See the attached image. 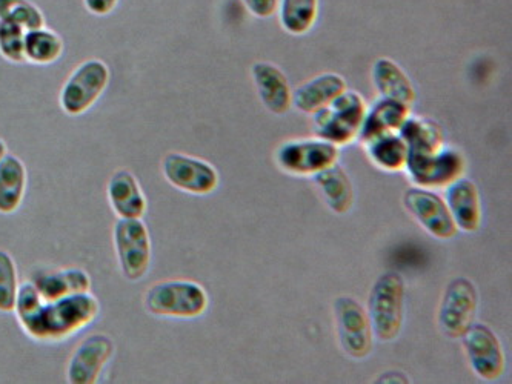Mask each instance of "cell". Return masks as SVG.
<instances>
[{
	"instance_id": "cell-1",
	"label": "cell",
	"mask_w": 512,
	"mask_h": 384,
	"mask_svg": "<svg viewBox=\"0 0 512 384\" xmlns=\"http://www.w3.org/2000/svg\"><path fill=\"white\" fill-rule=\"evenodd\" d=\"M13 314L27 337L54 345L88 328L99 317L100 303L91 292L47 302L27 280L20 283Z\"/></svg>"
},
{
	"instance_id": "cell-2",
	"label": "cell",
	"mask_w": 512,
	"mask_h": 384,
	"mask_svg": "<svg viewBox=\"0 0 512 384\" xmlns=\"http://www.w3.org/2000/svg\"><path fill=\"white\" fill-rule=\"evenodd\" d=\"M406 285L402 275L388 271L374 282L368 297V317L374 338L391 343L399 338L405 323Z\"/></svg>"
},
{
	"instance_id": "cell-3",
	"label": "cell",
	"mask_w": 512,
	"mask_h": 384,
	"mask_svg": "<svg viewBox=\"0 0 512 384\" xmlns=\"http://www.w3.org/2000/svg\"><path fill=\"white\" fill-rule=\"evenodd\" d=\"M143 306L154 317L194 320L210 306V297L200 283L191 280H163L154 283L143 297Z\"/></svg>"
},
{
	"instance_id": "cell-4",
	"label": "cell",
	"mask_w": 512,
	"mask_h": 384,
	"mask_svg": "<svg viewBox=\"0 0 512 384\" xmlns=\"http://www.w3.org/2000/svg\"><path fill=\"white\" fill-rule=\"evenodd\" d=\"M365 99L356 91H343L330 105L313 114L314 134L336 146L350 145L359 139L365 119Z\"/></svg>"
},
{
	"instance_id": "cell-5",
	"label": "cell",
	"mask_w": 512,
	"mask_h": 384,
	"mask_svg": "<svg viewBox=\"0 0 512 384\" xmlns=\"http://www.w3.org/2000/svg\"><path fill=\"white\" fill-rule=\"evenodd\" d=\"M409 182L425 189H445L466 173V157L460 149L443 145L439 149L408 153L405 165Z\"/></svg>"
},
{
	"instance_id": "cell-6",
	"label": "cell",
	"mask_w": 512,
	"mask_h": 384,
	"mask_svg": "<svg viewBox=\"0 0 512 384\" xmlns=\"http://www.w3.org/2000/svg\"><path fill=\"white\" fill-rule=\"evenodd\" d=\"M114 251L120 272L128 282L147 277L153 260L150 231L143 219H117L113 228Z\"/></svg>"
},
{
	"instance_id": "cell-7",
	"label": "cell",
	"mask_w": 512,
	"mask_h": 384,
	"mask_svg": "<svg viewBox=\"0 0 512 384\" xmlns=\"http://www.w3.org/2000/svg\"><path fill=\"white\" fill-rule=\"evenodd\" d=\"M110 80L107 63L99 59L85 60L64 83L59 97L60 108L67 116H84L104 96Z\"/></svg>"
},
{
	"instance_id": "cell-8",
	"label": "cell",
	"mask_w": 512,
	"mask_h": 384,
	"mask_svg": "<svg viewBox=\"0 0 512 384\" xmlns=\"http://www.w3.org/2000/svg\"><path fill=\"white\" fill-rule=\"evenodd\" d=\"M340 148L326 140L299 139L282 143L277 148V166L294 177H314L339 163Z\"/></svg>"
},
{
	"instance_id": "cell-9",
	"label": "cell",
	"mask_w": 512,
	"mask_h": 384,
	"mask_svg": "<svg viewBox=\"0 0 512 384\" xmlns=\"http://www.w3.org/2000/svg\"><path fill=\"white\" fill-rule=\"evenodd\" d=\"M337 338L342 351L353 360H365L373 352L374 334L366 309L350 295L334 302Z\"/></svg>"
},
{
	"instance_id": "cell-10",
	"label": "cell",
	"mask_w": 512,
	"mask_h": 384,
	"mask_svg": "<svg viewBox=\"0 0 512 384\" xmlns=\"http://www.w3.org/2000/svg\"><path fill=\"white\" fill-rule=\"evenodd\" d=\"M479 308V291L466 277L451 280L442 295L437 314L440 331L448 338H462V335L476 322Z\"/></svg>"
},
{
	"instance_id": "cell-11",
	"label": "cell",
	"mask_w": 512,
	"mask_h": 384,
	"mask_svg": "<svg viewBox=\"0 0 512 384\" xmlns=\"http://www.w3.org/2000/svg\"><path fill=\"white\" fill-rule=\"evenodd\" d=\"M162 173L171 186L193 196H210L219 188L217 169L188 154L168 153L162 160Z\"/></svg>"
},
{
	"instance_id": "cell-12",
	"label": "cell",
	"mask_w": 512,
	"mask_h": 384,
	"mask_svg": "<svg viewBox=\"0 0 512 384\" xmlns=\"http://www.w3.org/2000/svg\"><path fill=\"white\" fill-rule=\"evenodd\" d=\"M463 351L477 377L496 381L505 374L506 357L496 332L483 323L474 322L462 335Z\"/></svg>"
},
{
	"instance_id": "cell-13",
	"label": "cell",
	"mask_w": 512,
	"mask_h": 384,
	"mask_svg": "<svg viewBox=\"0 0 512 384\" xmlns=\"http://www.w3.org/2000/svg\"><path fill=\"white\" fill-rule=\"evenodd\" d=\"M403 206L414 220L437 240H453L459 232L453 217L449 214L445 200L433 189H406L403 194Z\"/></svg>"
},
{
	"instance_id": "cell-14",
	"label": "cell",
	"mask_w": 512,
	"mask_h": 384,
	"mask_svg": "<svg viewBox=\"0 0 512 384\" xmlns=\"http://www.w3.org/2000/svg\"><path fill=\"white\" fill-rule=\"evenodd\" d=\"M116 345L107 334H91L80 341L68 360L67 378L71 384H94L113 360Z\"/></svg>"
},
{
	"instance_id": "cell-15",
	"label": "cell",
	"mask_w": 512,
	"mask_h": 384,
	"mask_svg": "<svg viewBox=\"0 0 512 384\" xmlns=\"http://www.w3.org/2000/svg\"><path fill=\"white\" fill-rule=\"evenodd\" d=\"M107 196L117 219H143L147 214V196L130 169L114 171L108 180Z\"/></svg>"
},
{
	"instance_id": "cell-16",
	"label": "cell",
	"mask_w": 512,
	"mask_h": 384,
	"mask_svg": "<svg viewBox=\"0 0 512 384\" xmlns=\"http://www.w3.org/2000/svg\"><path fill=\"white\" fill-rule=\"evenodd\" d=\"M445 203L459 231L476 232L482 226L483 208L479 188L466 177L446 186Z\"/></svg>"
},
{
	"instance_id": "cell-17",
	"label": "cell",
	"mask_w": 512,
	"mask_h": 384,
	"mask_svg": "<svg viewBox=\"0 0 512 384\" xmlns=\"http://www.w3.org/2000/svg\"><path fill=\"white\" fill-rule=\"evenodd\" d=\"M30 282L47 302L91 291L90 274L82 268L39 269Z\"/></svg>"
},
{
	"instance_id": "cell-18",
	"label": "cell",
	"mask_w": 512,
	"mask_h": 384,
	"mask_svg": "<svg viewBox=\"0 0 512 384\" xmlns=\"http://www.w3.org/2000/svg\"><path fill=\"white\" fill-rule=\"evenodd\" d=\"M251 74L266 110L276 116H283L291 110L293 90L279 67L270 62H257L251 68Z\"/></svg>"
},
{
	"instance_id": "cell-19",
	"label": "cell",
	"mask_w": 512,
	"mask_h": 384,
	"mask_svg": "<svg viewBox=\"0 0 512 384\" xmlns=\"http://www.w3.org/2000/svg\"><path fill=\"white\" fill-rule=\"evenodd\" d=\"M409 116H411V106L399 100L379 97L373 105L368 106L357 140H360L363 145L376 137L399 133Z\"/></svg>"
},
{
	"instance_id": "cell-20",
	"label": "cell",
	"mask_w": 512,
	"mask_h": 384,
	"mask_svg": "<svg viewBox=\"0 0 512 384\" xmlns=\"http://www.w3.org/2000/svg\"><path fill=\"white\" fill-rule=\"evenodd\" d=\"M346 90L348 85L340 74H320L293 91V105L300 113L313 116Z\"/></svg>"
},
{
	"instance_id": "cell-21",
	"label": "cell",
	"mask_w": 512,
	"mask_h": 384,
	"mask_svg": "<svg viewBox=\"0 0 512 384\" xmlns=\"http://www.w3.org/2000/svg\"><path fill=\"white\" fill-rule=\"evenodd\" d=\"M28 171L22 160L7 154L0 160V214L11 216L27 196Z\"/></svg>"
},
{
	"instance_id": "cell-22",
	"label": "cell",
	"mask_w": 512,
	"mask_h": 384,
	"mask_svg": "<svg viewBox=\"0 0 512 384\" xmlns=\"http://www.w3.org/2000/svg\"><path fill=\"white\" fill-rule=\"evenodd\" d=\"M311 179L319 188L323 202L334 214L343 216L351 211L354 205V186L350 174L346 173L339 163L326 168Z\"/></svg>"
},
{
	"instance_id": "cell-23",
	"label": "cell",
	"mask_w": 512,
	"mask_h": 384,
	"mask_svg": "<svg viewBox=\"0 0 512 384\" xmlns=\"http://www.w3.org/2000/svg\"><path fill=\"white\" fill-rule=\"evenodd\" d=\"M373 83L380 97L399 100L406 105L416 102V90L408 74L388 57H380L373 65Z\"/></svg>"
},
{
	"instance_id": "cell-24",
	"label": "cell",
	"mask_w": 512,
	"mask_h": 384,
	"mask_svg": "<svg viewBox=\"0 0 512 384\" xmlns=\"http://www.w3.org/2000/svg\"><path fill=\"white\" fill-rule=\"evenodd\" d=\"M363 148L371 163L385 173L405 171L408 146L399 133L376 137L370 142L363 143Z\"/></svg>"
},
{
	"instance_id": "cell-25",
	"label": "cell",
	"mask_w": 512,
	"mask_h": 384,
	"mask_svg": "<svg viewBox=\"0 0 512 384\" xmlns=\"http://www.w3.org/2000/svg\"><path fill=\"white\" fill-rule=\"evenodd\" d=\"M399 136L405 140L408 153L439 149L446 143L439 123L428 117L409 116L400 128Z\"/></svg>"
},
{
	"instance_id": "cell-26",
	"label": "cell",
	"mask_w": 512,
	"mask_h": 384,
	"mask_svg": "<svg viewBox=\"0 0 512 384\" xmlns=\"http://www.w3.org/2000/svg\"><path fill=\"white\" fill-rule=\"evenodd\" d=\"M64 40L59 34L48 28L27 31L25 34L24 54L25 62L47 67L64 54Z\"/></svg>"
},
{
	"instance_id": "cell-27",
	"label": "cell",
	"mask_w": 512,
	"mask_h": 384,
	"mask_svg": "<svg viewBox=\"0 0 512 384\" xmlns=\"http://www.w3.org/2000/svg\"><path fill=\"white\" fill-rule=\"evenodd\" d=\"M280 24L286 33H310L319 17V0H279Z\"/></svg>"
},
{
	"instance_id": "cell-28",
	"label": "cell",
	"mask_w": 512,
	"mask_h": 384,
	"mask_svg": "<svg viewBox=\"0 0 512 384\" xmlns=\"http://www.w3.org/2000/svg\"><path fill=\"white\" fill-rule=\"evenodd\" d=\"M0 20L19 25L25 31L45 27L44 14L30 0H0Z\"/></svg>"
},
{
	"instance_id": "cell-29",
	"label": "cell",
	"mask_w": 512,
	"mask_h": 384,
	"mask_svg": "<svg viewBox=\"0 0 512 384\" xmlns=\"http://www.w3.org/2000/svg\"><path fill=\"white\" fill-rule=\"evenodd\" d=\"M19 286L16 260L10 252L0 249V312L2 314H13Z\"/></svg>"
},
{
	"instance_id": "cell-30",
	"label": "cell",
	"mask_w": 512,
	"mask_h": 384,
	"mask_svg": "<svg viewBox=\"0 0 512 384\" xmlns=\"http://www.w3.org/2000/svg\"><path fill=\"white\" fill-rule=\"evenodd\" d=\"M25 34L19 25L0 20V56L11 63H25Z\"/></svg>"
},
{
	"instance_id": "cell-31",
	"label": "cell",
	"mask_w": 512,
	"mask_h": 384,
	"mask_svg": "<svg viewBox=\"0 0 512 384\" xmlns=\"http://www.w3.org/2000/svg\"><path fill=\"white\" fill-rule=\"evenodd\" d=\"M245 7L251 11V14L259 19H268L273 16L279 7V0H242Z\"/></svg>"
},
{
	"instance_id": "cell-32",
	"label": "cell",
	"mask_w": 512,
	"mask_h": 384,
	"mask_svg": "<svg viewBox=\"0 0 512 384\" xmlns=\"http://www.w3.org/2000/svg\"><path fill=\"white\" fill-rule=\"evenodd\" d=\"M85 7L94 16H108L116 10L119 0H84Z\"/></svg>"
},
{
	"instance_id": "cell-33",
	"label": "cell",
	"mask_w": 512,
	"mask_h": 384,
	"mask_svg": "<svg viewBox=\"0 0 512 384\" xmlns=\"http://www.w3.org/2000/svg\"><path fill=\"white\" fill-rule=\"evenodd\" d=\"M8 154V146L5 140L0 139V160L4 159Z\"/></svg>"
}]
</instances>
